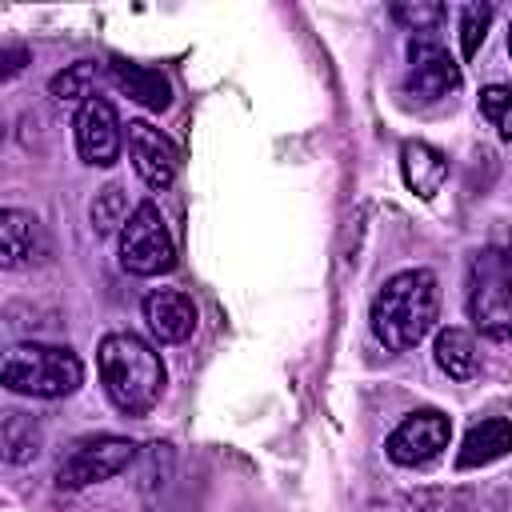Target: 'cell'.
Returning a JSON list of instances; mask_svg holds the SVG:
<instances>
[{
	"label": "cell",
	"mask_w": 512,
	"mask_h": 512,
	"mask_svg": "<svg viewBox=\"0 0 512 512\" xmlns=\"http://www.w3.org/2000/svg\"><path fill=\"white\" fill-rule=\"evenodd\" d=\"M436 316H440V284L428 268H404L388 276L368 308L372 336L388 352H412L436 328Z\"/></svg>",
	"instance_id": "1"
},
{
	"label": "cell",
	"mask_w": 512,
	"mask_h": 512,
	"mask_svg": "<svg viewBox=\"0 0 512 512\" xmlns=\"http://www.w3.org/2000/svg\"><path fill=\"white\" fill-rule=\"evenodd\" d=\"M96 368H100V384L108 400L124 416H148L160 404L164 384H168L156 344H148L136 332H108L96 344Z\"/></svg>",
	"instance_id": "2"
},
{
	"label": "cell",
	"mask_w": 512,
	"mask_h": 512,
	"mask_svg": "<svg viewBox=\"0 0 512 512\" xmlns=\"http://www.w3.org/2000/svg\"><path fill=\"white\" fill-rule=\"evenodd\" d=\"M0 384L16 396H32V400H64L84 384V364L72 348L64 344H44V340H28V344H12L4 352L0 364Z\"/></svg>",
	"instance_id": "3"
},
{
	"label": "cell",
	"mask_w": 512,
	"mask_h": 512,
	"mask_svg": "<svg viewBox=\"0 0 512 512\" xmlns=\"http://www.w3.org/2000/svg\"><path fill=\"white\" fill-rule=\"evenodd\" d=\"M464 308L484 340H512V256L500 248H480L468 260Z\"/></svg>",
	"instance_id": "4"
},
{
	"label": "cell",
	"mask_w": 512,
	"mask_h": 512,
	"mask_svg": "<svg viewBox=\"0 0 512 512\" xmlns=\"http://www.w3.org/2000/svg\"><path fill=\"white\" fill-rule=\"evenodd\" d=\"M120 268L128 276H164L176 268V240L152 200H140L120 228Z\"/></svg>",
	"instance_id": "5"
},
{
	"label": "cell",
	"mask_w": 512,
	"mask_h": 512,
	"mask_svg": "<svg viewBox=\"0 0 512 512\" xmlns=\"http://www.w3.org/2000/svg\"><path fill=\"white\" fill-rule=\"evenodd\" d=\"M460 64L448 56L444 44H436L432 36H412L408 44V72L400 80V96L416 108L440 104L444 96H452L460 88Z\"/></svg>",
	"instance_id": "6"
},
{
	"label": "cell",
	"mask_w": 512,
	"mask_h": 512,
	"mask_svg": "<svg viewBox=\"0 0 512 512\" xmlns=\"http://www.w3.org/2000/svg\"><path fill=\"white\" fill-rule=\"evenodd\" d=\"M136 460V444L128 436H92L80 440L56 468V488L80 492L92 484H104L112 476H120L128 464Z\"/></svg>",
	"instance_id": "7"
},
{
	"label": "cell",
	"mask_w": 512,
	"mask_h": 512,
	"mask_svg": "<svg viewBox=\"0 0 512 512\" xmlns=\"http://www.w3.org/2000/svg\"><path fill=\"white\" fill-rule=\"evenodd\" d=\"M452 440V420L440 412V408H420V412H408L384 440V452L392 464L400 468H428L444 456Z\"/></svg>",
	"instance_id": "8"
},
{
	"label": "cell",
	"mask_w": 512,
	"mask_h": 512,
	"mask_svg": "<svg viewBox=\"0 0 512 512\" xmlns=\"http://www.w3.org/2000/svg\"><path fill=\"white\" fill-rule=\"evenodd\" d=\"M72 136H76V152L84 164L112 168L124 148V124H120L112 100H104V96L84 100L72 116Z\"/></svg>",
	"instance_id": "9"
},
{
	"label": "cell",
	"mask_w": 512,
	"mask_h": 512,
	"mask_svg": "<svg viewBox=\"0 0 512 512\" xmlns=\"http://www.w3.org/2000/svg\"><path fill=\"white\" fill-rule=\"evenodd\" d=\"M124 144H128V160L136 168V176L152 188V192H164L176 172H180V152L176 144L148 120H128L124 128Z\"/></svg>",
	"instance_id": "10"
},
{
	"label": "cell",
	"mask_w": 512,
	"mask_h": 512,
	"mask_svg": "<svg viewBox=\"0 0 512 512\" xmlns=\"http://www.w3.org/2000/svg\"><path fill=\"white\" fill-rule=\"evenodd\" d=\"M144 324L156 344H184L196 332V304L180 288H152L144 296Z\"/></svg>",
	"instance_id": "11"
},
{
	"label": "cell",
	"mask_w": 512,
	"mask_h": 512,
	"mask_svg": "<svg viewBox=\"0 0 512 512\" xmlns=\"http://www.w3.org/2000/svg\"><path fill=\"white\" fill-rule=\"evenodd\" d=\"M44 256H48V240H44L40 220L24 208H4L0 212V268L8 272L32 268Z\"/></svg>",
	"instance_id": "12"
},
{
	"label": "cell",
	"mask_w": 512,
	"mask_h": 512,
	"mask_svg": "<svg viewBox=\"0 0 512 512\" xmlns=\"http://www.w3.org/2000/svg\"><path fill=\"white\" fill-rule=\"evenodd\" d=\"M104 76L136 104H144L148 112H164L172 104V80L168 72L152 68V64H140V60H124V56H112L104 64Z\"/></svg>",
	"instance_id": "13"
},
{
	"label": "cell",
	"mask_w": 512,
	"mask_h": 512,
	"mask_svg": "<svg viewBox=\"0 0 512 512\" xmlns=\"http://www.w3.org/2000/svg\"><path fill=\"white\" fill-rule=\"evenodd\" d=\"M512 452V420L508 416H488V420H476L464 440H460V452H456V468L468 472V468H484V464H496Z\"/></svg>",
	"instance_id": "14"
},
{
	"label": "cell",
	"mask_w": 512,
	"mask_h": 512,
	"mask_svg": "<svg viewBox=\"0 0 512 512\" xmlns=\"http://www.w3.org/2000/svg\"><path fill=\"white\" fill-rule=\"evenodd\" d=\"M400 172H404V184L420 196V200H432L444 180H448V156L424 140H408L400 148Z\"/></svg>",
	"instance_id": "15"
},
{
	"label": "cell",
	"mask_w": 512,
	"mask_h": 512,
	"mask_svg": "<svg viewBox=\"0 0 512 512\" xmlns=\"http://www.w3.org/2000/svg\"><path fill=\"white\" fill-rule=\"evenodd\" d=\"M432 356H436V368L448 380L464 384L480 372V348H476V336L468 328H440L436 344H432Z\"/></svg>",
	"instance_id": "16"
},
{
	"label": "cell",
	"mask_w": 512,
	"mask_h": 512,
	"mask_svg": "<svg viewBox=\"0 0 512 512\" xmlns=\"http://www.w3.org/2000/svg\"><path fill=\"white\" fill-rule=\"evenodd\" d=\"M40 448H44V432H40L36 416L16 412V408L4 412V420H0V456H4V464L8 468L32 464L40 456Z\"/></svg>",
	"instance_id": "17"
},
{
	"label": "cell",
	"mask_w": 512,
	"mask_h": 512,
	"mask_svg": "<svg viewBox=\"0 0 512 512\" xmlns=\"http://www.w3.org/2000/svg\"><path fill=\"white\" fill-rule=\"evenodd\" d=\"M96 80H100V64H96V60H76V64H68L64 72L52 76L48 92H52L60 104H76V108H80L84 100L100 96V92H96Z\"/></svg>",
	"instance_id": "18"
},
{
	"label": "cell",
	"mask_w": 512,
	"mask_h": 512,
	"mask_svg": "<svg viewBox=\"0 0 512 512\" xmlns=\"http://www.w3.org/2000/svg\"><path fill=\"white\" fill-rule=\"evenodd\" d=\"M128 200H124V188L120 184H104L100 192H96V200H92V208H88V220H92V232L96 236H112V232H120L124 224H128Z\"/></svg>",
	"instance_id": "19"
},
{
	"label": "cell",
	"mask_w": 512,
	"mask_h": 512,
	"mask_svg": "<svg viewBox=\"0 0 512 512\" xmlns=\"http://www.w3.org/2000/svg\"><path fill=\"white\" fill-rule=\"evenodd\" d=\"M392 20L404 24L408 32H416V36H432L444 20V4H436V0H400V4H392Z\"/></svg>",
	"instance_id": "20"
},
{
	"label": "cell",
	"mask_w": 512,
	"mask_h": 512,
	"mask_svg": "<svg viewBox=\"0 0 512 512\" xmlns=\"http://www.w3.org/2000/svg\"><path fill=\"white\" fill-rule=\"evenodd\" d=\"M480 112L496 128L500 140H512V84H484L480 88Z\"/></svg>",
	"instance_id": "21"
},
{
	"label": "cell",
	"mask_w": 512,
	"mask_h": 512,
	"mask_svg": "<svg viewBox=\"0 0 512 512\" xmlns=\"http://www.w3.org/2000/svg\"><path fill=\"white\" fill-rule=\"evenodd\" d=\"M456 28H460V56L472 60V56L480 52L488 28H492V4H464Z\"/></svg>",
	"instance_id": "22"
},
{
	"label": "cell",
	"mask_w": 512,
	"mask_h": 512,
	"mask_svg": "<svg viewBox=\"0 0 512 512\" xmlns=\"http://www.w3.org/2000/svg\"><path fill=\"white\" fill-rule=\"evenodd\" d=\"M28 60H32V56H28V48H20V44H4V48H0V64H4V68H0V76H4V80H16V76L24 72V64H28Z\"/></svg>",
	"instance_id": "23"
},
{
	"label": "cell",
	"mask_w": 512,
	"mask_h": 512,
	"mask_svg": "<svg viewBox=\"0 0 512 512\" xmlns=\"http://www.w3.org/2000/svg\"><path fill=\"white\" fill-rule=\"evenodd\" d=\"M508 52H512V28H508Z\"/></svg>",
	"instance_id": "24"
}]
</instances>
